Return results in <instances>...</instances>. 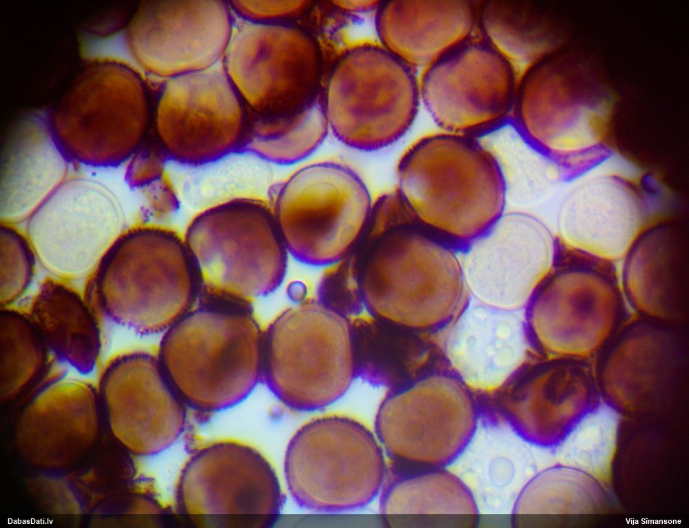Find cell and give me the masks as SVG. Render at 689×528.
I'll list each match as a JSON object with an SVG mask.
<instances>
[{"instance_id": "obj_23", "label": "cell", "mask_w": 689, "mask_h": 528, "mask_svg": "<svg viewBox=\"0 0 689 528\" xmlns=\"http://www.w3.org/2000/svg\"><path fill=\"white\" fill-rule=\"evenodd\" d=\"M655 193L641 181L620 175L587 179L565 198L556 237L593 257L613 263L624 260L638 236L657 222Z\"/></svg>"}, {"instance_id": "obj_28", "label": "cell", "mask_w": 689, "mask_h": 528, "mask_svg": "<svg viewBox=\"0 0 689 528\" xmlns=\"http://www.w3.org/2000/svg\"><path fill=\"white\" fill-rule=\"evenodd\" d=\"M70 162L48 114L25 112L3 134L1 147V222L17 225L69 176Z\"/></svg>"}, {"instance_id": "obj_4", "label": "cell", "mask_w": 689, "mask_h": 528, "mask_svg": "<svg viewBox=\"0 0 689 528\" xmlns=\"http://www.w3.org/2000/svg\"><path fill=\"white\" fill-rule=\"evenodd\" d=\"M263 343L246 310L207 304L165 332L158 359L185 405L217 412L241 402L263 378Z\"/></svg>"}, {"instance_id": "obj_12", "label": "cell", "mask_w": 689, "mask_h": 528, "mask_svg": "<svg viewBox=\"0 0 689 528\" xmlns=\"http://www.w3.org/2000/svg\"><path fill=\"white\" fill-rule=\"evenodd\" d=\"M557 244L555 263L531 301L528 324L554 358L584 360L615 335L621 291L613 262L567 247L557 237Z\"/></svg>"}, {"instance_id": "obj_21", "label": "cell", "mask_w": 689, "mask_h": 528, "mask_svg": "<svg viewBox=\"0 0 689 528\" xmlns=\"http://www.w3.org/2000/svg\"><path fill=\"white\" fill-rule=\"evenodd\" d=\"M610 341L598 383L615 410L646 409L681 394L688 363L686 325L643 317Z\"/></svg>"}, {"instance_id": "obj_6", "label": "cell", "mask_w": 689, "mask_h": 528, "mask_svg": "<svg viewBox=\"0 0 689 528\" xmlns=\"http://www.w3.org/2000/svg\"><path fill=\"white\" fill-rule=\"evenodd\" d=\"M184 238L198 288L215 302L236 305L263 297L281 284L287 251L267 204L239 197L203 210Z\"/></svg>"}, {"instance_id": "obj_25", "label": "cell", "mask_w": 689, "mask_h": 528, "mask_svg": "<svg viewBox=\"0 0 689 528\" xmlns=\"http://www.w3.org/2000/svg\"><path fill=\"white\" fill-rule=\"evenodd\" d=\"M98 431V399L92 387L78 380H59L43 388L23 410L17 445L30 465L59 470L82 458Z\"/></svg>"}, {"instance_id": "obj_14", "label": "cell", "mask_w": 689, "mask_h": 528, "mask_svg": "<svg viewBox=\"0 0 689 528\" xmlns=\"http://www.w3.org/2000/svg\"><path fill=\"white\" fill-rule=\"evenodd\" d=\"M389 391L375 421L389 463L414 469L444 468L464 452L480 414L469 387L456 374H429Z\"/></svg>"}, {"instance_id": "obj_15", "label": "cell", "mask_w": 689, "mask_h": 528, "mask_svg": "<svg viewBox=\"0 0 689 528\" xmlns=\"http://www.w3.org/2000/svg\"><path fill=\"white\" fill-rule=\"evenodd\" d=\"M178 513L196 527H271L283 495L278 476L256 450L218 442L195 452L179 476Z\"/></svg>"}, {"instance_id": "obj_22", "label": "cell", "mask_w": 689, "mask_h": 528, "mask_svg": "<svg viewBox=\"0 0 689 528\" xmlns=\"http://www.w3.org/2000/svg\"><path fill=\"white\" fill-rule=\"evenodd\" d=\"M112 433L131 452L156 454L172 445L185 425V403L156 357L131 352L113 359L101 383Z\"/></svg>"}, {"instance_id": "obj_11", "label": "cell", "mask_w": 689, "mask_h": 528, "mask_svg": "<svg viewBox=\"0 0 689 528\" xmlns=\"http://www.w3.org/2000/svg\"><path fill=\"white\" fill-rule=\"evenodd\" d=\"M371 430L349 416L329 414L302 425L287 446L285 475L300 506L336 513L367 505L381 490L387 463Z\"/></svg>"}, {"instance_id": "obj_34", "label": "cell", "mask_w": 689, "mask_h": 528, "mask_svg": "<svg viewBox=\"0 0 689 528\" xmlns=\"http://www.w3.org/2000/svg\"><path fill=\"white\" fill-rule=\"evenodd\" d=\"M247 118L242 151L280 165H291L309 156L323 142L329 131L322 97L296 116L268 120Z\"/></svg>"}, {"instance_id": "obj_27", "label": "cell", "mask_w": 689, "mask_h": 528, "mask_svg": "<svg viewBox=\"0 0 689 528\" xmlns=\"http://www.w3.org/2000/svg\"><path fill=\"white\" fill-rule=\"evenodd\" d=\"M624 292L643 317L686 325L688 238L685 224L658 220L647 227L624 258Z\"/></svg>"}, {"instance_id": "obj_40", "label": "cell", "mask_w": 689, "mask_h": 528, "mask_svg": "<svg viewBox=\"0 0 689 528\" xmlns=\"http://www.w3.org/2000/svg\"><path fill=\"white\" fill-rule=\"evenodd\" d=\"M333 4L347 14H366L374 12L380 1H335Z\"/></svg>"}, {"instance_id": "obj_37", "label": "cell", "mask_w": 689, "mask_h": 528, "mask_svg": "<svg viewBox=\"0 0 689 528\" xmlns=\"http://www.w3.org/2000/svg\"><path fill=\"white\" fill-rule=\"evenodd\" d=\"M240 21L267 25L302 23L310 14L313 1H230Z\"/></svg>"}, {"instance_id": "obj_29", "label": "cell", "mask_w": 689, "mask_h": 528, "mask_svg": "<svg viewBox=\"0 0 689 528\" xmlns=\"http://www.w3.org/2000/svg\"><path fill=\"white\" fill-rule=\"evenodd\" d=\"M477 1H380L378 43L414 68L425 67L477 30Z\"/></svg>"}, {"instance_id": "obj_16", "label": "cell", "mask_w": 689, "mask_h": 528, "mask_svg": "<svg viewBox=\"0 0 689 528\" xmlns=\"http://www.w3.org/2000/svg\"><path fill=\"white\" fill-rule=\"evenodd\" d=\"M25 222L38 263L65 282L92 276L126 229L116 194L86 176H69Z\"/></svg>"}, {"instance_id": "obj_30", "label": "cell", "mask_w": 689, "mask_h": 528, "mask_svg": "<svg viewBox=\"0 0 689 528\" xmlns=\"http://www.w3.org/2000/svg\"><path fill=\"white\" fill-rule=\"evenodd\" d=\"M380 492V514L389 527L473 528L479 523L471 492L444 468L389 463Z\"/></svg>"}, {"instance_id": "obj_5", "label": "cell", "mask_w": 689, "mask_h": 528, "mask_svg": "<svg viewBox=\"0 0 689 528\" xmlns=\"http://www.w3.org/2000/svg\"><path fill=\"white\" fill-rule=\"evenodd\" d=\"M92 275L104 313L141 335L167 330L198 288L184 235L156 223L126 228Z\"/></svg>"}, {"instance_id": "obj_39", "label": "cell", "mask_w": 689, "mask_h": 528, "mask_svg": "<svg viewBox=\"0 0 689 528\" xmlns=\"http://www.w3.org/2000/svg\"><path fill=\"white\" fill-rule=\"evenodd\" d=\"M151 215H171L178 208V198L167 174L161 180L142 189Z\"/></svg>"}, {"instance_id": "obj_17", "label": "cell", "mask_w": 689, "mask_h": 528, "mask_svg": "<svg viewBox=\"0 0 689 528\" xmlns=\"http://www.w3.org/2000/svg\"><path fill=\"white\" fill-rule=\"evenodd\" d=\"M518 75L476 30L422 69L420 103L442 131L478 138L510 122Z\"/></svg>"}, {"instance_id": "obj_31", "label": "cell", "mask_w": 689, "mask_h": 528, "mask_svg": "<svg viewBox=\"0 0 689 528\" xmlns=\"http://www.w3.org/2000/svg\"><path fill=\"white\" fill-rule=\"evenodd\" d=\"M28 315L56 358L81 372L94 368L101 348L96 319L83 297L65 281H45Z\"/></svg>"}, {"instance_id": "obj_18", "label": "cell", "mask_w": 689, "mask_h": 528, "mask_svg": "<svg viewBox=\"0 0 689 528\" xmlns=\"http://www.w3.org/2000/svg\"><path fill=\"white\" fill-rule=\"evenodd\" d=\"M152 122L167 160L196 167L243 151L247 111L216 65L163 81Z\"/></svg>"}, {"instance_id": "obj_26", "label": "cell", "mask_w": 689, "mask_h": 528, "mask_svg": "<svg viewBox=\"0 0 689 528\" xmlns=\"http://www.w3.org/2000/svg\"><path fill=\"white\" fill-rule=\"evenodd\" d=\"M525 309L510 310L471 297L444 341L454 372L469 387L490 392L522 368L528 354Z\"/></svg>"}, {"instance_id": "obj_8", "label": "cell", "mask_w": 689, "mask_h": 528, "mask_svg": "<svg viewBox=\"0 0 689 528\" xmlns=\"http://www.w3.org/2000/svg\"><path fill=\"white\" fill-rule=\"evenodd\" d=\"M322 101L329 131L360 151L385 148L405 134L420 104L415 70L378 42L339 51L326 74Z\"/></svg>"}, {"instance_id": "obj_2", "label": "cell", "mask_w": 689, "mask_h": 528, "mask_svg": "<svg viewBox=\"0 0 689 528\" xmlns=\"http://www.w3.org/2000/svg\"><path fill=\"white\" fill-rule=\"evenodd\" d=\"M615 109L600 74L557 51L519 74L510 122L562 179L570 180L610 156Z\"/></svg>"}, {"instance_id": "obj_35", "label": "cell", "mask_w": 689, "mask_h": 528, "mask_svg": "<svg viewBox=\"0 0 689 528\" xmlns=\"http://www.w3.org/2000/svg\"><path fill=\"white\" fill-rule=\"evenodd\" d=\"M1 397L17 398L44 371L50 352L28 314L1 311Z\"/></svg>"}, {"instance_id": "obj_1", "label": "cell", "mask_w": 689, "mask_h": 528, "mask_svg": "<svg viewBox=\"0 0 689 528\" xmlns=\"http://www.w3.org/2000/svg\"><path fill=\"white\" fill-rule=\"evenodd\" d=\"M397 177L415 221L454 251H465L502 219L504 178L477 138L442 130L422 136L401 156Z\"/></svg>"}, {"instance_id": "obj_32", "label": "cell", "mask_w": 689, "mask_h": 528, "mask_svg": "<svg viewBox=\"0 0 689 528\" xmlns=\"http://www.w3.org/2000/svg\"><path fill=\"white\" fill-rule=\"evenodd\" d=\"M477 31L518 74L559 50L564 34L549 10L528 1H477Z\"/></svg>"}, {"instance_id": "obj_36", "label": "cell", "mask_w": 689, "mask_h": 528, "mask_svg": "<svg viewBox=\"0 0 689 528\" xmlns=\"http://www.w3.org/2000/svg\"><path fill=\"white\" fill-rule=\"evenodd\" d=\"M0 234L1 304L9 307L30 286L38 261L24 230L1 222Z\"/></svg>"}, {"instance_id": "obj_13", "label": "cell", "mask_w": 689, "mask_h": 528, "mask_svg": "<svg viewBox=\"0 0 689 528\" xmlns=\"http://www.w3.org/2000/svg\"><path fill=\"white\" fill-rule=\"evenodd\" d=\"M372 203L351 168L335 162L305 166L275 194L271 210L287 251L309 265L333 264L360 240Z\"/></svg>"}, {"instance_id": "obj_24", "label": "cell", "mask_w": 689, "mask_h": 528, "mask_svg": "<svg viewBox=\"0 0 689 528\" xmlns=\"http://www.w3.org/2000/svg\"><path fill=\"white\" fill-rule=\"evenodd\" d=\"M557 247L556 235L531 217L521 237L488 234L459 259L466 290L491 306L525 309L551 270Z\"/></svg>"}, {"instance_id": "obj_7", "label": "cell", "mask_w": 689, "mask_h": 528, "mask_svg": "<svg viewBox=\"0 0 689 528\" xmlns=\"http://www.w3.org/2000/svg\"><path fill=\"white\" fill-rule=\"evenodd\" d=\"M141 75L124 63H89L48 113L52 131L72 164H126L146 142L152 121Z\"/></svg>"}, {"instance_id": "obj_33", "label": "cell", "mask_w": 689, "mask_h": 528, "mask_svg": "<svg viewBox=\"0 0 689 528\" xmlns=\"http://www.w3.org/2000/svg\"><path fill=\"white\" fill-rule=\"evenodd\" d=\"M608 494L593 476L577 467L558 465L534 476L517 498L513 527H550L566 516L597 513L607 505Z\"/></svg>"}, {"instance_id": "obj_3", "label": "cell", "mask_w": 689, "mask_h": 528, "mask_svg": "<svg viewBox=\"0 0 689 528\" xmlns=\"http://www.w3.org/2000/svg\"><path fill=\"white\" fill-rule=\"evenodd\" d=\"M355 247L361 303L375 319L417 330L460 310L466 290L460 260L417 222L361 238Z\"/></svg>"}, {"instance_id": "obj_19", "label": "cell", "mask_w": 689, "mask_h": 528, "mask_svg": "<svg viewBox=\"0 0 689 528\" xmlns=\"http://www.w3.org/2000/svg\"><path fill=\"white\" fill-rule=\"evenodd\" d=\"M598 379L584 359L554 358L521 372L478 403L480 418L505 425L524 441L554 448L601 405Z\"/></svg>"}, {"instance_id": "obj_10", "label": "cell", "mask_w": 689, "mask_h": 528, "mask_svg": "<svg viewBox=\"0 0 689 528\" xmlns=\"http://www.w3.org/2000/svg\"><path fill=\"white\" fill-rule=\"evenodd\" d=\"M223 61L251 118L296 116L322 97L328 69L325 52L320 39L304 24L241 21Z\"/></svg>"}, {"instance_id": "obj_38", "label": "cell", "mask_w": 689, "mask_h": 528, "mask_svg": "<svg viewBox=\"0 0 689 528\" xmlns=\"http://www.w3.org/2000/svg\"><path fill=\"white\" fill-rule=\"evenodd\" d=\"M167 160L156 143L145 142L126 163L125 180L132 188L142 190L165 175Z\"/></svg>"}, {"instance_id": "obj_9", "label": "cell", "mask_w": 689, "mask_h": 528, "mask_svg": "<svg viewBox=\"0 0 689 528\" xmlns=\"http://www.w3.org/2000/svg\"><path fill=\"white\" fill-rule=\"evenodd\" d=\"M356 377L353 325L322 301L287 309L264 336L262 379L290 408L327 406L345 394Z\"/></svg>"}, {"instance_id": "obj_20", "label": "cell", "mask_w": 689, "mask_h": 528, "mask_svg": "<svg viewBox=\"0 0 689 528\" xmlns=\"http://www.w3.org/2000/svg\"><path fill=\"white\" fill-rule=\"evenodd\" d=\"M234 16L228 1H144L121 41L137 67L164 81L218 65L234 32Z\"/></svg>"}]
</instances>
